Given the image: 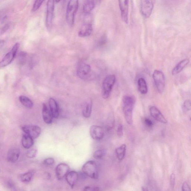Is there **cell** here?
Segmentation results:
<instances>
[{
  "mask_svg": "<svg viewBox=\"0 0 191 191\" xmlns=\"http://www.w3.org/2000/svg\"><path fill=\"white\" fill-rule=\"evenodd\" d=\"M123 110L125 119L127 123L132 124L133 122V110L136 100L134 97L125 96L122 99Z\"/></svg>",
  "mask_w": 191,
  "mask_h": 191,
  "instance_id": "obj_1",
  "label": "cell"
},
{
  "mask_svg": "<svg viewBox=\"0 0 191 191\" xmlns=\"http://www.w3.org/2000/svg\"><path fill=\"white\" fill-rule=\"evenodd\" d=\"M77 74L79 78L84 80H91L93 78L91 66L84 61L79 63L77 68Z\"/></svg>",
  "mask_w": 191,
  "mask_h": 191,
  "instance_id": "obj_2",
  "label": "cell"
},
{
  "mask_svg": "<svg viewBox=\"0 0 191 191\" xmlns=\"http://www.w3.org/2000/svg\"><path fill=\"white\" fill-rule=\"evenodd\" d=\"M82 172L86 176L93 179H98L99 172L98 166L93 161H89L85 163L82 168Z\"/></svg>",
  "mask_w": 191,
  "mask_h": 191,
  "instance_id": "obj_3",
  "label": "cell"
},
{
  "mask_svg": "<svg viewBox=\"0 0 191 191\" xmlns=\"http://www.w3.org/2000/svg\"><path fill=\"white\" fill-rule=\"evenodd\" d=\"M79 7L78 1L76 0L69 1L66 11V19L68 24L72 26L74 23L75 15Z\"/></svg>",
  "mask_w": 191,
  "mask_h": 191,
  "instance_id": "obj_4",
  "label": "cell"
},
{
  "mask_svg": "<svg viewBox=\"0 0 191 191\" xmlns=\"http://www.w3.org/2000/svg\"><path fill=\"white\" fill-rule=\"evenodd\" d=\"M115 81L116 77L114 75H108L104 79L102 88V96L104 99L109 98Z\"/></svg>",
  "mask_w": 191,
  "mask_h": 191,
  "instance_id": "obj_5",
  "label": "cell"
},
{
  "mask_svg": "<svg viewBox=\"0 0 191 191\" xmlns=\"http://www.w3.org/2000/svg\"><path fill=\"white\" fill-rule=\"evenodd\" d=\"M153 78L159 92L162 94L165 86V78L163 73L161 71L155 70L153 73Z\"/></svg>",
  "mask_w": 191,
  "mask_h": 191,
  "instance_id": "obj_6",
  "label": "cell"
},
{
  "mask_svg": "<svg viewBox=\"0 0 191 191\" xmlns=\"http://www.w3.org/2000/svg\"><path fill=\"white\" fill-rule=\"evenodd\" d=\"M19 47V43L14 45L11 50L8 52L0 62V68L5 67L11 63L17 55Z\"/></svg>",
  "mask_w": 191,
  "mask_h": 191,
  "instance_id": "obj_7",
  "label": "cell"
},
{
  "mask_svg": "<svg viewBox=\"0 0 191 191\" xmlns=\"http://www.w3.org/2000/svg\"><path fill=\"white\" fill-rule=\"evenodd\" d=\"M154 4L152 1L145 0L142 1L140 2V11L144 17L148 18L152 14Z\"/></svg>",
  "mask_w": 191,
  "mask_h": 191,
  "instance_id": "obj_8",
  "label": "cell"
},
{
  "mask_svg": "<svg viewBox=\"0 0 191 191\" xmlns=\"http://www.w3.org/2000/svg\"><path fill=\"white\" fill-rule=\"evenodd\" d=\"M87 16L85 19L83 24L79 32V36L82 37H87L91 35L93 31L92 25L91 20L88 19Z\"/></svg>",
  "mask_w": 191,
  "mask_h": 191,
  "instance_id": "obj_9",
  "label": "cell"
},
{
  "mask_svg": "<svg viewBox=\"0 0 191 191\" xmlns=\"http://www.w3.org/2000/svg\"><path fill=\"white\" fill-rule=\"evenodd\" d=\"M54 1L50 0L47 4L46 25L48 29L51 28L54 11Z\"/></svg>",
  "mask_w": 191,
  "mask_h": 191,
  "instance_id": "obj_10",
  "label": "cell"
},
{
  "mask_svg": "<svg viewBox=\"0 0 191 191\" xmlns=\"http://www.w3.org/2000/svg\"><path fill=\"white\" fill-rule=\"evenodd\" d=\"M22 129L25 134L33 139L38 138L41 134V129L37 125H24L22 127Z\"/></svg>",
  "mask_w": 191,
  "mask_h": 191,
  "instance_id": "obj_11",
  "label": "cell"
},
{
  "mask_svg": "<svg viewBox=\"0 0 191 191\" xmlns=\"http://www.w3.org/2000/svg\"><path fill=\"white\" fill-rule=\"evenodd\" d=\"M70 168L67 164L61 163L57 165L55 169L57 179L61 180L63 179L70 172Z\"/></svg>",
  "mask_w": 191,
  "mask_h": 191,
  "instance_id": "obj_12",
  "label": "cell"
},
{
  "mask_svg": "<svg viewBox=\"0 0 191 191\" xmlns=\"http://www.w3.org/2000/svg\"><path fill=\"white\" fill-rule=\"evenodd\" d=\"M90 133L92 138L97 140L102 139L104 136V129L98 126H91L90 127Z\"/></svg>",
  "mask_w": 191,
  "mask_h": 191,
  "instance_id": "obj_13",
  "label": "cell"
},
{
  "mask_svg": "<svg viewBox=\"0 0 191 191\" xmlns=\"http://www.w3.org/2000/svg\"><path fill=\"white\" fill-rule=\"evenodd\" d=\"M122 20L127 24L128 23L129 1L127 0L119 1Z\"/></svg>",
  "mask_w": 191,
  "mask_h": 191,
  "instance_id": "obj_14",
  "label": "cell"
},
{
  "mask_svg": "<svg viewBox=\"0 0 191 191\" xmlns=\"http://www.w3.org/2000/svg\"><path fill=\"white\" fill-rule=\"evenodd\" d=\"M151 116L157 121L163 124H167V120L159 109L155 106L151 107L150 108Z\"/></svg>",
  "mask_w": 191,
  "mask_h": 191,
  "instance_id": "obj_15",
  "label": "cell"
},
{
  "mask_svg": "<svg viewBox=\"0 0 191 191\" xmlns=\"http://www.w3.org/2000/svg\"><path fill=\"white\" fill-rule=\"evenodd\" d=\"M79 177L78 173L75 171H73L68 172L65 178L68 184L72 188H73L78 181Z\"/></svg>",
  "mask_w": 191,
  "mask_h": 191,
  "instance_id": "obj_16",
  "label": "cell"
},
{
  "mask_svg": "<svg viewBox=\"0 0 191 191\" xmlns=\"http://www.w3.org/2000/svg\"><path fill=\"white\" fill-rule=\"evenodd\" d=\"M20 154L19 149L17 148L10 149L7 154V159L9 162L11 163H15L19 158Z\"/></svg>",
  "mask_w": 191,
  "mask_h": 191,
  "instance_id": "obj_17",
  "label": "cell"
},
{
  "mask_svg": "<svg viewBox=\"0 0 191 191\" xmlns=\"http://www.w3.org/2000/svg\"><path fill=\"white\" fill-rule=\"evenodd\" d=\"M189 62L190 60L189 59H185L180 61L172 69V75H177L182 71L187 65L189 64Z\"/></svg>",
  "mask_w": 191,
  "mask_h": 191,
  "instance_id": "obj_18",
  "label": "cell"
},
{
  "mask_svg": "<svg viewBox=\"0 0 191 191\" xmlns=\"http://www.w3.org/2000/svg\"><path fill=\"white\" fill-rule=\"evenodd\" d=\"M50 111L53 117L57 118L59 116V110L58 105L54 99L50 98L49 100Z\"/></svg>",
  "mask_w": 191,
  "mask_h": 191,
  "instance_id": "obj_19",
  "label": "cell"
},
{
  "mask_svg": "<svg viewBox=\"0 0 191 191\" xmlns=\"http://www.w3.org/2000/svg\"><path fill=\"white\" fill-rule=\"evenodd\" d=\"M42 117L43 120L46 124H49L52 123L53 117L46 104H43Z\"/></svg>",
  "mask_w": 191,
  "mask_h": 191,
  "instance_id": "obj_20",
  "label": "cell"
},
{
  "mask_svg": "<svg viewBox=\"0 0 191 191\" xmlns=\"http://www.w3.org/2000/svg\"><path fill=\"white\" fill-rule=\"evenodd\" d=\"M21 143L25 149H29L33 146L34 144V140L31 137L26 134L23 135Z\"/></svg>",
  "mask_w": 191,
  "mask_h": 191,
  "instance_id": "obj_21",
  "label": "cell"
},
{
  "mask_svg": "<svg viewBox=\"0 0 191 191\" xmlns=\"http://www.w3.org/2000/svg\"><path fill=\"white\" fill-rule=\"evenodd\" d=\"M138 87L140 93L143 95L147 94L148 91V88L145 79L140 78L138 80Z\"/></svg>",
  "mask_w": 191,
  "mask_h": 191,
  "instance_id": "obj_22",
  "label": "cell"
},
{
  "mask_svg": "<svg viewBox=\"0 0 191 191\" xmlns=\"http://www.w3.org/2000/svg\"><path fill=\"white\" fill-rule=\"evenodd\" d=\"M126 151V145L123 144L115 150L117 158L120 161H122L125 157Z\"/></svg>",
  "mask_w": 191,
  "mask_h": 191,
  "instance_id": "obj_23",
  "label": "cell"
},
{
  "mask_svg": "<svg viewBox=\"0 0 191 191\" xmlns=\"http://www.w3.org/2000/svg\"><path fill=\"white\" fill-rule=\"evenodd\" d=\"M95 2L93 1H87L84 3L83 11L86 15L89 14L92 10L95 8Z\"/></svg>",
  "mask_w": 191,
  "mask_h": 191,
  "instance_id": "obj_24",
  "label": "cell"
},
{
  "mask_svg": "<svg viewBox=\"0 0 191 191\" xmlns=\"http://www.w3.org/2000/svg\"><path fill=\"white\" fill-rule=\"evenodd\" d=\"M19 100L20 102L25 107L31 109L33 107V102L27 97L21 95L19 97Z\"/></svg>",
  "mask_w": 191,
  "mask_h": 191,
  "instance_id": "obj_25",
  "label": "cell"
},
{
  "mask_svg": "<svg viewBox=\"0 0 191 191\" xmlns=\"http://www.w3.org/2000/svg\"><path fill=\"white\" fill-rule=\"evenodd\" d=\"M92 103L91 101L88 102L85 105L83 109V115L84 117L86 118H89L91 116L92 107Z\"/></svg>",
  "mask_w": 191,
  "mask_h": 191,
  "instance_id": "obj_26",
  "label": "cell"
},
{
  "mask_svg": "<svg viewBox=\"0 0 191 191\" xmlns=\"http://www.w3.org/2000/svg\"><path fill=\"white\" fill-rule=\"evenodd\" d=\"M34 176V173L32 172H28L21 174L20 179L23 182L28 183L31 181Z\"/></svg>",
  "mask_w": 191,
  "mask_h": 191,
  "instance_id": "obj_27",
  "label": "cell"
},
{
  "mask_svg": "<svg viewBox=\"0 0 191 191\" xmlns=\"http://www.w3.org/2000/svg\"><path fill=\"white\" fill-rule=\"evenodd\" d=\"M27 54L26 52L23 51L19 53L18 62L20 65L23 66L24 65L27 61Z\"/></svg>",
  "mask_w": 191,
  "mask_h": 191,
  "instance_id": "obj_28",
  "label": "cell"
},
{
  "mask_svg": "<svg viewBox=\"0 0 191 191\" xmlns=\"http://www.w3.org/2000/svg\"><path fill=\"white\" fill-rule=\"evenodd\" d=\"M106 154V151L103 149H99L94 153L93 157L96 159H100L104 157Z\"/></svg>",
  "mask_w": 191,
  "mask_h": 191,
  "instance_id": "obj_29",
  "label": "cell"
},
{
  "mask_svg": "<svg viewBox=\"0 0 191 191\" xmlns=\"http://www.w3.org/2000/svg\"><path fill=\"white\" fill-rule=\"evenodd\" d=\"M191 108V102L190 100H186L184 103L183 105V110L186 112L190 111Z\"/></svg>",
  "mask_w": 191,
  "mask_h": 191,
  "instance_id": "obj_30",
  "label": "cell"
},
{
  "mask_svg": "<svg viewBox=\"0 0 191 191\" xmlns=\"http://www.w3.org/2000/svg\"><path fill=\"white\" fill-rule=\"evenodd\" d=\"M44 2L43 1H35L33 5V8H32V11L35 12L38 10L42 5L43 2Z\"/></svg>",
  "mask_w": 191,
  "mask_h": 191,
  "instance_id": "obj_31",
  "label": "cell"
},
{
  "mask_svg": "<svg viewBox=\"0 0 191 191\" xmlns=\"http://www.w3.org/2000/svg\"><path fill=\"white\" fill-rule=\"evenodd\" d=\"M37 151L35 149H32L27 153V156L28 158H32L35 157L36 156Z\"/></svg>",
  "mask_w": 191,
  "mask_h": 191,
  "instance_id": "obj_32",
  "label": "cell"
},
{
  "mask_svg": "<svg viewBox=\"0 0 191 191\" xmlns=\"http://www.w3.org/2000/svg\"><path fill=\"white\" fill-rule=\"evenodd\" d=\"M55 163V160L52 158H49L46 159L44 161V163L46 166L53 165Z\"/></svg>",
  "mask_w": 191,
  "mask_h": 191,
  "instance_id": "obj_33",
  "label": "cell"
},
{
  "mask_svg": "<svg viewBox=\"0 0 191 191\" xmlns=\"http://www.w3.org/2000/svg\"><path fill=\"white\" fill-rule=\"evenodd\" d=\"M144 121L145 125L148 127H153V125H154V123H153L152 121L148 118H145L144 119Z\"/></svg>",
  "mask_w": 191,
  "mask_h": 191,
  "instance_id": "obj_34",
  "label": "cell"
},
{
  "mask_svg": "<svg viewBox=\"0 0 191 191\" xmlns=\"http://www.w3.org/2000/svg\"><path fill=\"white\" fill-rule=\"evenodd\" d=\"M83 191H100V188L98 187L86 186L84 187Z\"/></svg>",
  "mask_w": 191,
  "mask_h": 191,
  "instance_id": "obj_35",
  "label": "cell"
},
{
  "mask_svg": "<svg viewBox=\"0 0 191 191\" xmlns=\"http://www.w3.org/2000/svg\"><path fill=\"white\" fill-rule=\"evenodd\" d=\"M175 174L174 173H172L171 174L170 178V185L171 187H172V189L174 188L175 184Z\"/></svg>",
  "mask_w": 191,
  "mask_h": 191,
  "instance_id": "obj_36",
  "label": "cell"
},
{
  "mask_svg": "<svg viewBox=\"0 0 191 191\" xmlns=\"http://www.w3.org/2000/svg\"><path fill=\"white\" fill-rule=\"evenodd\" d=\"M117 134L119 137H121L123 135V126L121 124H120L118 126L117 130Z\"/></svg>",
  "mask_w": 191,
  "mask_h": 191,
  "instance_id": "obj_37",
  "label": "cell"
},
{
  "mask_svg": "<svg viewBox=\"0 0 191 191\" xmlns=\"http://www.w3.org/2000/svg\"><path fill=\"white\" fill-rule=\"evenodd\" d=\"M182 191H191L190 186L186 182H185L183 184L182 186Z\"/></svg>",
  "mask_w": 191,
  "mask_h": 191,
  "instance_id": "obj_38",
  "label": "cell"
},
{
  "mask_svg": "<svg viewBox=\"0 0 191 191\" xmlns=\"http://www.w3.org/2000/svg\"><path fill=\"white\" fill-rule=\"evenodd\" d=\"M9 27H10V24H7L5 25V26H3V28H2L1 31V34H3V33H4L8 29Z\"/></svg>",
  "mask_w": 191,
  "mask_h": 191,
  "instance_id": "obj_39",
  "label": "cell"
},
{
  "mask_svg": "<svg viewBox=\"0 0 191 191\" xmlns=\"http://www.w3.org/2000/svg\"><path fill=\"white\" fill-rule=\"evenodd\" d=\"M106 42V38L105 37H103L102 38V39H101L100 40V42L99 43V45L100 46H101L103 45L104 44H105V43Z\"/></svg>",
  "mask_w": 191,
  "mask_h": 191,
  "instance_id": "obj_40",
  "label": "cell"
},
{
  "mask_svg": "<svg viewBox=\"0 0 191 191\" xmlns=\"http://www.w3.org/2000/svg\"><path fill=\"white\" fill-rule=\"evenodd\" d=\"M5 41L3 40L0 41V49L2 48L3 46L4 45Z\"/></svg>",
  "mask_w": 191,
  "mask_h": 191,
  "instance_id": "obj_41",
  "label": "cell"
},
{
  "mask_svg": "<svg viewBox=\"0 0 191 191\" xmlns=\"http://www.w3.org/2000/svg\"><path fill=\"white\" fill-rule=\"evenodd\" d=\"M142 191H149L148 189L145 187H142Z\"/></svg>",
  "mask_w": 191,
  "mask_h": 191,
  "instance_id": "obj_42",
  "label": "cell"
}]
</instances>
